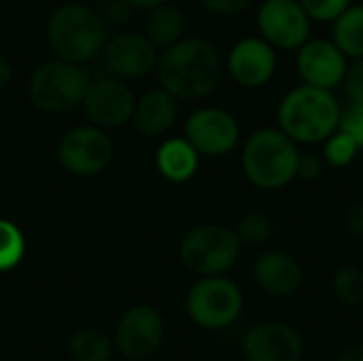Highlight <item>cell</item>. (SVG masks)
<instances>
[{
  "label": "cell",
  "mask_w": 363,
  "mask_h": 361,
  "mask_svg": "<svg viewBox=\"0 0 363 361\" xmlns=\"http://www.w3.org/2000/svg\"><path fill=\"white\" fill-rule=\"evenodd\" d=\"M257 23L266 40L281 49L302 47L311 36V17L298 0H266Z\"/></svg>",
  "instance_id": "cell-9"
},
{
  "label": "cell",
  "mask_w": 363,
  "mask_h": 361,
  "mask_svg": "<svg viewBox=\"0 0 363 361\" xmlns=\"http://www.w3.org/2000/svg\"><path fill=\"white\" fill-rule=\"evenodd\" d=\"M185 30V17L183 13L172 4H160L151 11L147 19V38L153 45L170 47L177 40H181Z\"/></svg>",
  "instance_id": "cell-20"
},
{
  "label": "cell",
  "mask_w": 363,
  "mask_h": 361,
  "mask_svg": "<svg viewBox=\"0 0 363 361\" xmlns=\"http://www.w3.org/2000/svg\"><path fill=\"white\" fill-rule=\"evenodd\" d=\"M298 147L283 130L255 132L242 151L247 179L262 189H279L298 177Z\"/></svg>",
  "instance_id": "cell-3"
},
{
  "label": "cell",
  "mask_w": 363,
  "mask_h": 361,
  "mask_svg": "<svg viewBox=\"0 0 363 361\" xmlns=\"http://www.w3.org/2000/svg\"><path fill=\"white\" fill-rule=\"evenodd\" d=\"M23 249L26 243L21 232L11 221L0 219V272L15 268L23 257Z\"/></svg>",
  "instance_id": "cell-23"
},
{
  "label": "cell",
  "mask_w": 363,
  "mask_h": 361,
  "mask_svg": "<svg viewBox=\"0 0 363 361\" xmlns=\"http://www.w3.org/2000/svg\"><path fill=\"white\" fill-rule=\"evenodd\" d=\"M230 72L245 87H259L274 74L277 55L268 40L245 38L230 53Z\"/></svg>",
  "instance_id": "cell-15"
},
{
  "label": "cell",
  "mask_w": 363,
  "mask_h": 361,
  "mask_svg": "<svg viewBox=\"0 0 363 361\" xmlns=\"http://www.w3.org/2000/svg\"><path fill=\"white\" fill-rule=\"evenodd\" d=\"M113 155L111 138L98 128H77L68 132L60 145V162L79 177L100 172Z\"/></svg>",
  "instance_id": "cell-10"
},
{
  "label": "cell",
  "mask_w": 363,
  "mask_h": 361,
  "mask_svg": "<svg viewBox=\"0 0 363 361\" xmlns=\"http://www.w3.org/2000/svg\"><path fill=\"white\" fill-rule=\"evenodd\" d=\"M338 361H363V345H355V347H349L340 353Z\"/></svg>",
  "instance_id": "cell-34"
},
{
  "label": "cell",
  "mask_w": 363,
  "mask_h": 361,
  "mask_svg": "<svg viewBox=\"0 0 363 361\" xmlns=\"http://www.w3.org/2000/svg\"><path fill=\"white\" fill-rule=\"evenodd\" d=\"M177 113H179L177 96L162 87L140 98V102L134 109V123L140 134L160 136L174 123Z\"/></svg>",
  "instance_id": "cell-18"
},
{
  "label": "cell",
  "mask_w": 363,
  "mask_h": 361,
  "mask_svg": "<svg viewBox=\"0 0 363 361\" xmlns=\"http://www.w3.org/2000/svg\"><path fill=\"white\" fill-rule=\"evenodd\" d=\"M164 319L153 306H134L117 323L115 347L130 360L153 357L164 343Z\"/></svg>",
  "instance_id": "cell-8"
},
{
  "label": "cell",
  "mask_w": 363,
  "mask_h": 361,
  "mask_svg": "<svg viewBox=\"0 0 363 361\" xmlns=\"http://www.w3.org/2000/svg\"><path fill=\"white\" fill-rule=\"evenodd\" d=\"M298 70L308 85L332 89L345 79L347 55L332 40H306L298 53Z\"/></svg>",
  "instance_id": "cell-13"
},
{
  "label": "cell",
  "mask_w": 363,
  "mask_h": 361,
  "mask_svg": "<svg viewBox=\"0 0 363 361\" xmlns=\"http://www.w3.org/2000/svg\"><path fill=\"white\" fill-rule=\"evenodd\" d=\"M87 117L100 128H119L134 115V96L117 79H100L83 98Z\"/></svg>",
  "instance_id": "cell-12"
},
{
  "label": "cell",
  "mask_w": 363,
  "mask_h": 361,
  "mask_svg": "<svg viewBox=\"0 0 363 361\" xmlns=\"http://www.w3.org/2000/svg\"><path fill=\"white\" fill-rule=\"evenodd\" d=\"M130 6H136V9H155V6H160V4H164V2H168V0H125Z\"/></svg>",
  "instance_id": "cell-35"
},
{
  "label": "cell",
  "mask_w": 363,
  "mask_h": 361,
  "mask_svg": "<svg viewBox=\"0 0 363 361\" xmlns=\"http://www.w3.org/2000/svg\"><path fill=\"white\" fill-rule=\"evenodd\" d=\"M89 87L87 72L72 62L57 60L40 66L30 79V100L49 113H64L83 102Z\"/></svg>",
  "instance_id": "cell-6"
},
{
  "label": "cell",
  "mask_w": 363,
  "mask_h": 361,
  "mask_svg": "<svg viewBox=\"0 0 363 361\" xmlns=\"http://www.w3.org/2000/svg\"><path fill=\"white\" fill-rule=\"evenodd\" d=\"M187 311L198 326L206 330H223L238 319L242 311V294L232 281L221 279L219 274L204 277L191 287Z\"/></svg>",
  "instance_id": "cell-7"
},
{
  "label": "cell",
  "mask_w": 363,
  "mask_h": 361,
  "mask_svg": "<svg viewBox=\"0 0 363 361\" xmlns=\"http://www.w3.org/2000/svg\"><path fill=\"white\" fill-rule=\"evenodd\" d=\"M306 15L317 21H332L338 19L347 9L349 0H298Z\"/></svg>",
  "instance_id": "cell-27"
},
{
  "label": "cell",
  "mask_w": 363,
  "mask_h": 361,
  "mask_svg": "<svg viewBox=\"0 0 363 361\" xmlns=\"http://www.w3.org/2000/svg\"><path fill=\"white\" fill-rule=\"evenodd\" d=\"M157 168L166 179L183 183L191 179L198 168V151L189 140H166L157 151Z\"/></svg>",
  "instance_id": "cell-19"
},
{
  "label": "cell",
  "mask_w": 363,
  "mask_h": 361,
  "mask_svg": "<svg viewBox=\"0 0 363 361\" xmlns=\"http://www.w3.org/2000/svg\"><path fill=\"white\" fill-rule=\"evenodd\" d=\"M240 253V238L223 226L206 223L194 228L181 243L183 264L202 277H217L230 270Z\"/></svg>",
  "instance_id": "cell-5"
},
{
  "label": "cell",
  "mask_w": 363,
  "mask_h": 361,
  "mask_svg": "<svg viewBox=\"0 0 363 361\" xmlns=\"http://www.w3.org/2000/svg\"><path fill=\"white\" fill-rule=\"evenodd\" d=\"M160 83L177 98L198 100L208 96L221 77V62L204 38H181L160 60Z\"/></svg>",
  "instance_id": "cell-1"
},
{
  "label": "cell",
  "mask_w": 363,
  "mask_h": 361,
  "mask_svg": "<svg viewBox=\"0 0 363 361\" xmlns=\"http://www.w3.org/2000/svg\"><path fill=\"white\" fill-rule=\"evenodd\" d=\"M208 11L219 13V15H234L245 11L253 0H200Z\"/></svg>",
  "instance_id": "cell-30"
},
{
  "label": "cell",
  "mask_w": 363,
  "mask_h": 361,
  "mask_svg": "<svg viewBox=\"0 0 363 361\" xmlns=\"http://www.w3.org/2000/svg\"><path fill=\"white\" fill-rule=\"evenodd\" d=\"M106 66L111 72L125 77V79H138L153 70L155 66V49L153 43L147 36L140 34H119L106 45Z\"/></svg>",
  "instance_id": "cell-16"
},
{
  "label": "cell",
  "mask_w": 363,
  "mask_h": 361,
  "mask_svg": "<svg viewBox=\"0 0 363 361\" xmlns=\"http://www.w3.org/2000/svg\"><path fill=\"white\" fill-rule=\"evenodd\" d=\"M357 149H359L357 143L349 134L338 132V134H334L328 140V145H325V157H328V162L332 166H338L340 168V166H347V164H351L355 160Z\"/></svg>",
  "instance_id": "cell-26"
},
{
  "label": "cell",
  "mask_w": 363,
  "mask_h": 361,
  "mask_svg": "<svg viewBox=\"0 0 363 361\" xmlns=\"http://www.w3.org/2000/svg\"><path fill=\"white\" fill-rule=\"evenodd\" d=\"M66 349L72 361H111L113 357V343L100 330L74 332Z\"/></svg>",
  "instance_id": "cell-22"
},
{
  "label": "cell",
  "mask_w": 363,
  "mask_h": 361,
  "mask_svg": "<svg viewBox=\"0 0 363 361\" xmlns=\"http://www.w3.org/2000/svg\"><path fill=\"white\" fill-rule=\"evenodd\" d=\"M236 234L247 245H264L272 236V223L262 213H249L240 219Z\"/></svg>",
  "instance_id": "cell-25"
},
{
  "label": "cell",
  "mask_w": 363,
  "mask_h": 361,
  "mask_svg": "<svg viewBox=\"0 0 363 361\" xmlns=\"http://www.w3.org/2000/svg\"><path fill=\"white\" fill-rule=\"evenodd\" d=\"M302 353V336L287 323L257 326L245 338L247 361H300Z\"/></svg>",
  "instance_id": "cell-14"
},
{
  "label": "cell",
  "mask_w": 363,
  "mask_h": 361,
  "mask_svg": "<svg viewBox=\"0 0 363 361\" xmlns=\"http://www.w3.org/2000/svg\"><path fill=\"white\" fill-rule=\"evenodd\" d=\"M347 228L355 234L363 236V202L362 204H353L347 213Z\"/></svg>",
  "instance_id": "cell-32"
},
{
  "label": "cell",
  "mask_w": 363,
  "mask_h": 361,
  "mask_svg": "<svg viewBox=\"0 0 363 361\" xmlns=\"http://www.w3.org/2000/svg\"><path fill=\"white\" fill-rule=\"evenodd\" d=\"M47 36L60 60L81 64L102 49L106 28L96 11L83 4H66L51 15Z\"/></svg>",
  "instance_id": "cell-4"
},
{
  "label": "cell",
  "mask_w": 363,
  "mask_h": 361,
  "mask_svg": "<svg viewBox=\"0 0 363 361\" xmlns=\"http://www.w3.org/2000/svg\"><path fill=\"white\" fill-rule=\"evenodd\" d=\"M340 132L349 134L357 147H363V104H351L342 115L338 123Z\"/></svg>",
  "instance_id": "cell-28"
},
{
  "label": "cell",
  "mask_w": 363,
  "mask_h": 361,
  "mask_svg": "<svg viewBox=\"0 0 363 361\" xmlns=\"http://www.w3.org/2000/svg\"><path fill=\"white\" fill-rule=\"evenodd\" d=\"M334 289L338 298L349 304L357 306L363 302V270L359 266H345L334 277Z\"/></svg>",
  "instance_id": "cell-24"
},
{
  "label": "cell",
  "mask_w": 363,
  "mask_h": 361,
  "mask_svg": "<svg viewBox=\"0 0 363 361\" xmlns=\"http://www.w3.org/2000/svg\"><path fill=\"white\" fill-rule=\"evenodd\" d=\"M11 77H13V68H11V62L0 55V91L11 83Z\"/></svg>",
  "instance_id": "cell-33"
},
{
  "label": "cell",
  "mask_w": 363,
  "mask_h": 361,
  "mask_svg": "<svg viewBox=\"0 0 363 361\" xmlns=\"http://www.w3.org/2000/svg\"><path fill=\"white\" fill-rule=\"evenodd\" d=\"M334 43L347 57L363 60V6H349L336 19Z\"/></svg>",
  "instance_id": "cell-21"
},
{
  "label": "cell",
  "mask_w": 363,
  "mask_h": 361,
  "mask_svg": "<svg viewBox=\"0 0 363 361\" xmlns=\"http://www.w3.org/2000/svg\"><path fill=\"white\" fill-rule=\"evenodd\" d=\"M340 104L330 89L302 85L289 91L279 106L281 130L296 143H319L340 123Z\"/></svg>",
  "instance_id": "cell-2"
},
{
  "label": "cell",
  "mask_w": 363,
  "mask_h": 361,
  "mask_svg": "<svg viewBox=\"0 0 363 361\" xmlns=\"http://www.w3.org/2000/svg\"><path fill=\"white\" fill-rule=\"evenodd\" d=\"M321 174V160L315 155H300L298 160V177L311 181Z\"/></svg>",
  "instance_id": "cell-31"
},
{
  "label": "cell",
  "mask_w": 363,
  "mask_h": 361,
  "mask_svg": "<svg viewBox=\"0 0 363 361\" xmlns=\"http://www.w3.org/2000/svg\"><path fill=\"white\" fill-rule=\"evenodd\" d=\"M253 279L270 296H291L302 285V268L300 264L281 251L264 253L253 266Z\"/></svg>",
  "instance_id": "cell-17"
},
{
  "label": "cell",
  "mask_w": 363,
  "mask_h": 361,
  "mask_svg": "<svg viewBox=\"0 0 363 361\" xmlns=\"http://www.w3.org/2000/svg\"><path fill=\"white\" fill-rule=\"evenodd\" d=\"M185 136L198 153L223 155L238 143V123L225 111L202 109L189 117Z\"/></svg>",
  "instance_id": "cell-11"
},
{
  "label": "cell",
  "mask_w": 363,
  "mask_h": 361,
  "mask_svg": "<svg viewBox=\"0 0 363 361\" xmlns=\"http://www.w3.org/2000/svg\"><path fill=\"white\" fill-rule=\"evenodd\" d=\"M342 85L351 104H363V60H357L351 68H347Z\"/></svg>",
  "instance_id": "cell-29"
}]
</instances>
